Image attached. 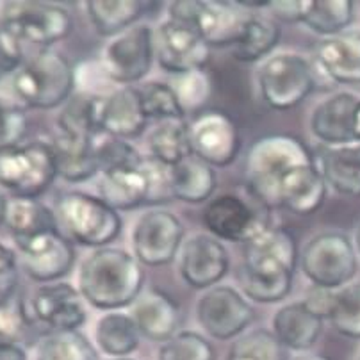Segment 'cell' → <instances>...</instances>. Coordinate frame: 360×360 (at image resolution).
Listing matches in <instances>:
<instances>
[{
	"label": "cell",
	"mask_w": 360,
	"mask_h": 360,
	"mask_svg": "<svg viewBox=\"0 0 360 360\" xmlns=\"http://www.w3.org/2000/svg\"><path fill=\"white\" fill-rule=\"evenodd\" d=\"M36 360H96L91 342L79 330L49 332L36 348Z\"/></svg>",
	"instance_id": "37"
},
{
	"label": "cell",
	"mask_w": 360,
	"mask_h": 360,
	"mask_svg": "<svg viewBox=\"0 0 360 360\" xmlns=\"http://www.w3.org/2000/svg\"><path fill=\"white\" fill-rule=\"evenodd\" d=\"M131 316L143 338L161 345L175 335L180 325L179 305L159 289L143 291L132 305Z\"/></svg>",
	"instance_id": "23"
},
{
	"label": "cell",
	"mask_w": 360,
	"mask_h": 360,
	"mask_svg": "<svg viewBox=\"0 0 360 360\" xmlns=\"http://www.w3.org/2000/svg\"><path fill=\"white\" fill-rule=\"evenodd\" d=\"M312 0H278V2H269L268 9L282 22L288 23H303Z\"/></svg>",
	"instance_id": "49"
},
{
	"label": "cell",
	"mask_w": 360,
	"mask_h": 360,
	"mask_svg": "<svg viewBox=\"0 0 360 360\" xmlns=\"http://www.w3.org/2000/svg\"><path fill=\"white\" fill-rule=\"evenodd\" d=\"M326 186L342 196H360V143L325 146L316 159Z\"/></svg>",
	"instance_id": "26"
},
{
	"label": "cell",
	"mask_w": 360,
	"mask_h": 360,
	"mask_svg": "<svg viewBox=\"0 0 360 360\" xmlns=\"http://www.w3.org/2000/svg\"><path fill=\"white\" fill-rule=\"evenodd\" d=\"M328 319L341 335L360 339V282L333 291Z\"/></svg>",
	"instance_id": "39"
},
{
	"label": "cell",
	"mask_w": 360,
	"mask_h": 360,
	"mask_svg": "<svg viewBox=\"0 0 360 360\" xmlns=\"http://www.w3.org/2000/svg\"><path fill=\"white\" fill-rule=\"evenodd\" d=\"M226 360H255V356H252L248 352H245V349L239 348V346L232 345Z\"/></svg>",
	"instance_id": "51"
},
{
	"label": "cell",
	"mask_w": 360,
	"mask_h": 360,
	"mask_svg": "<svg viewBox=\"0 0 360 360\" xmlns=\"http://www.w3.org/2000/svg\"><path fill=\"white\" fill-rule=\"evenodd\" d=\"M246 193L248 200L232 193L209 200L203 209L202 221L211 236L219 241L246 245L271 226L268 219V205L255 198L248 189Z\"/></svg>",
	"instance_id": "8"
},
{
	"label": "cell",
	"mask_w": 360,
	"mask_h": 360,
	"mask_svg": "<svg viewBox=\"0 0 360 360\" xmlns=\"http://www.w3.org/2000/svg\"><path fill=\"white\" fill-rule=\"evenodd\" d=\"M4 223L13 239L29 238L46 230L59 229L56 212L52 209L39 203L36 198H18V196L8 202Z\"/></svg>",
	"instance_id": "34"
},
{
	"label": "cell",
	"mask_w": 360,
	"mask_h": 360,
	"mask_svg": "<svg viewBox=\"0 0 360 360\" xmlns=\"http://www.w3.org/2000/svg\"><path fill=\"white\" fill-rule=\"evenodd\" d=\"M15 245L23 269L36 282L54 284L68 275L75 264V250L59 229L15 239Z\"/></svg>",
	"instance_id": "15"
},
{
	"label": "cell",
	"mask_w": 360,
	"mask_h": 360,
	"mask_svg": "<svg viewBox=\"0 0 360 360\" xmlns=\"http://www.w3.org/2000/svg\"><path fill=\"white\" fill-rule=\"evenodd\" d=\"M93 150H95L98 173H111L116 172V169L136 168L143 161L138 150L127 139L115 138V136L104 134V132H100L95 138Z\"/></svg>",
	"instance_id": "38"
},
{
	"label": "cell",
	"mask_w": 360,
	"mask_h": 360,
	"mask_svg": "<svg viewBox=\"0 0 360 360\" xmlns=\"http://www.w3.org/2000/svg\"><path fill=\"white\" fill-rule=\"evenodd\" d=\"M169 179L173 198L186 203L209 202L218 184L214 168L195 155L169 168Z\"/></svg>",
	"instance_id": "31"
},
{
	"label": "cell",
	"mask_w": 360,
	"mask_h": 360,
	"mask_svg": "<svg viewBox=\"0 0 360 360\" xmlns=\"http://www.w3.org/2000/svg\"><path fill=\"white\" fill-rule=\"evenodd\" d=\"M13 89L29 108H59L73 95L75 70L59 52L41 50L20 66L13 77Z\"/></svg>",
	"instance_id": "5"
},
{
	"label": "cell",
	"mask_w": 360,
	"mask_h": 360,
	"mask_svg": "<svg viewBox=\"0 0 360 360\" xmlns=\"http://www.w3.org/2000/svg\"><path fill=\"white\" fill-rule=\"evenodd\" d=\"M0 23L20 41L41 46L61 41L73 29L68 9L45 2H6Z\"/></svg>",
	"instance_id": "11"
},
{
	"label": "cell",
	"mask_w": 360,
	"mask_h": 360,
	"mask_svg": "<svg viewBox=\"0 0 360 360\" xmlns=\"http://www.w3.org/2000/svg\"><path fill=\"white\" fill-rule=\"evenodd\" d=\"M356 360H360V355H359V359H356Z\"/></svg>",
	"instance_id": "58"
},
{
	"label": "cell",
	"mask_w": 360,
	"mask_h": 360,
	"mask_svg": "<svg viewBox=\"0 0 360 360\" xmlns=\"http://www.w3.org/2000/svg\"><path fill=\"white\" fill-rule=\"evenodd\" d=\"M312 61L335 86L360 84V31L323 38L316 45Z\"/></svg>",
	"instance_id": "20"
},
{
	"label": "cell",
	"mask_w": 360,
	"mask_h": 360,
	"mask_svg": "<svg viewBox=\"0 0 360 360\" xmlns=\"http://www.w3.org/2000/svg\"><path fill=\"white\" fill-rule=\"evenodd\" d=\"M312 162L316 159L295 136L273 134L257 139L246 158V189L269 209H275L280 180L292 169Z\"/></svg>",
	"instance_id": "3"
},
{
	"label": "cell",
	"mask_w": 360,
	"mask_h": 360,
	"mask_svg": "<svg viewBox=\"0 0 360 360\" xmlns=\"http://www.w3.org/2000/svg\"><path fill=\"white\" fill-rule=\"evenodd\" d=\"M155 58L153 29L150 25H134L111 38L102 50L100 68L109 81L131 86L148 75Z\"/></svg>",
	"instance_id": "12"
},
{
	"label": "cell",
	"mask_w": 360,
	"mask_h": 360,
	"mask_svg": "<svg viewBox=\"0 0 360 360\" xmlns=\"http://www.w3.org/2000/svg\"><path fill=\"white\" fill-rule=\"evenodd\" d=\"M153 41L159 66L172 75L203 70L211 58V46L193 29L169 18L153 31Z\"/></svg>",
	"instance_id": "17"
},
{
	"label": "cell",
	"mask_w": 360,
	"mask_h": 360,
	"mask_svg": "<svg viewBox=\"0 0 360 360\" xmlns=\"http://www.w3.org/2000/svg\"><path fill=\"white\" fill-rule=\"evenodd\" d=\"M8 202L9 200H6L4 193L0 191V225L4 223L6 219V211H8Z\"/></svg>",
	"instance_id": "54"
},
{
	"label": "cell",
	"mask_w": 360,
	"mask_h": 360,
	"mask_svg": "<svg viewBox=\"0 0 360 360\" xmlns=\"http://www.w3.org/2000/svg\"><path fill=\"white\" fill-rule=\"evenodd\" d=\"M148 158L173 168L193 155L189 125L184 120H165L153 125L146 138Z\"/></svg>",
	"instance_id": "30"
},
{
	"label": "cell",
	"mask_w": 360,
	"mask_h": 360,
	"mask_svg": "<svg viewBox=\"0 0 360 360\" xmlns=\"http://www.w3.org/2000/svg\"><path fill=\"white\" fill-rule=\"evenodd\" d=\"M27 132V116L20 105L0 96V152L20 145Z\"/></svg>",
	"instance_id": "44"
},
{
	"label": "cell",
	"mask_w": 360,
	"mask_h": 360,
	"mask_svg": "<svg viewBox=\"0 0 360 360\" xmlns=\"http://www.w3.org/2000/svg\"><path fill=\"white\" fill-rule=\"evenodd\" d=\"M58 176L54 148L50 143L31 141L0 152V186L18 198H36Z\"/></svg>",
	"instance_id": "7"
},
{
	"label": "cell",
	"mask_w": 360,
	"mask_h": 360,
	"mask_svg": "<svg viewBox=\"0 0 360 360\" xmlns=\"http://www.w3.org/2000/svg\"><path fill=\"white\" fill-rule=\"evenodd\" d=\"M139 330L131 314L105 312L95 325V345L111 359H127L139 346Z\"/></svg>",
	"instance_id": "32"
},
{
	"label": "cell",
	"mask_w": 360,
	"mask_h": 360,
	"mask_svg": "<svg viewBox=\"0 0 360 360\" xmlns=\"http://www.w3.org/2000/svg\"><path fill=\"white\" fill-rule=\"evenodd\" d=\"M79 289L66 282L41 285L31 300L32 318L50 332L79 330L86 321V309Z\"/></svg>",
	"instance_id": "19"
},
{
	"label": "cell",
	"mask_w": 360,
	"mask_h": 360,
	"mask_svg": "<svg viewBox=\"0 0 360 360\" xmlns=\"http://www.w3.org/2000/svg\"><path fill=\"white\" fill-rule=\"evenodd\" d=\"M298 245L282 226H269L245 245L243 289L257 303H278L291 295Z\"/></svg>",
	"instance_id": "1"
},
{
	"label": "cell",
	"mask_w": 360,
	"mask_h": 360,
	"mask_svg": "<svg viewBox=\"0 0 360 360\" xmlns=\"http://www.w3.org/2000/svg\"><path fill=\"white\" fill-rule=\"evenodd\" d=\"M148 116L141 104L138 88L122 86L105 96L100 131L120 139L138 138L145 132Z\"/></svg>",
	"instance_id": "24"
},
{
	"label": "cell",
	"mask_w": 360,
	"mask_h": 360,
	"mask_svg": "<svg viewBox=\"0 0 360 360\" xmlns=\"http://www.w3.org/2000/svg\"><path fill=\"white\" fill-rule=\"evenodd\" d=\"M356 250H359V253H360V226H359V230H356Z\"/></svg>",
	"instance_id": "55"
},
{
	"label": "cell",
	"mask_w": 360,
	"mask_h": 360,
	"mask_svg": "<svg viewBox=\"0 0 360 360\" xmlns=\"http://www.w3.org/2000/svg\"><path fill=\"white\" fill-rule=\"evenodd\" d=\"M353 138H355V143H360V100L353 115Z\"/></svg>",
	"instance_id": "52"
},
{
	"label": "cell",
	"mask_w": 360,
	"mask_h": 360,
	"mask_svg": "<svg viewBox=\"0 0 360 360\" xmlns=\"http://www.w3.org/2000/svg\"><path fill=\"white\" fill-rule=\"evenodd\" d=\"M111 360H134V359H129V356H127V359H111Z\"/></svg>",
	"instance_id": "56"
},
{
	"label": "cell",
	"mask_w": 360,
	"mask_h": 360,
	"mask_svg": "<svg viewBox=\"0 0 360 360\" xmlns=\"http://www.w3.org/2000/svg\"><path fill=\"white\" fill-rule=\"evenodd\" d=\"M141 104L148 120H184L186 112L168 82L150 81L138 88Z\"/></svg>",
	"instance_id": "40"
},
{
	"label": "cell",
	"mask_w": 360,
	"mask_h": 360,
	"mask_svg": "<svg viewBox=\"0 0 360 360\" xmlns=\"http://www.w3.org/2000/svg\"><path fill=\"white\" fill-rule=\"evenodd\" d=\"M148 176L141 165L136 168L102 173L98 180V198L115 211H132L148 203Z\"/></svg>",
	"instance_id": "27"
},
{
	"label": "cell",
	"mask_w": 360,
	"mask_h": 360,
	"mask_svg": "<svg viewBox=\"0 0 360 360\" xmlns=\"http://www.w3.org/2000/svg\"><path fill=\"white\" fill-rule=\"evenodd\" d=\"M229 268V252L214 236H193L180 248L179 269L189 288L207 291L219 285Z\"/></svg>",
	"instance_id": "18"
},
{
	"label": "cell",
	"mask_w": 360,
	"mask_h": 360,
	"mask_svg": "<svg viewBox=\"0 0 360 360\" xmlns=\"http://www.w3.org/2000/svg\"><path fill=\"white\" fill-rule=\"evenodd\" d=\"M193 155L212 168H225L238 159L241 150L238 125L221 111L202 112L189 125Z\"/></svg>",
	"instance_id": "16"
},
{
	"label": "cell",
	"mask_w": 360,
	"mask_h": 360,
	"mask_svg": "<svg viewBox=\"0 0 360 360\" xmlns=\"http://www.w3.org/2000/svg\"><path fill=\"white\" fill-rule=\"evenodd\" d=\"M0 15H2V6H0Z\"/></svg>",
	"instance_id": "57"
},
{
	"label": "cell",
	"mask_w": 360,
	"mask_h": 360,
	"mask_svg": "<svg viewBox=\"0 0 360 360\" xmlns=\"http://www.w3.org/2000/svg\"><path fill=\"white\" fill-rule=\"evenodd\" d=\"M326 189L328 186L316 162L300 166L280 180L276 189V207L298 216L314 214L325 203Z\"/></svg>",
	"instance_id": "21"
},
{
	"label": "cell",
	"mask_w": 360,
	"mask_h": 360,
	"mask_svg": "<svg viewBox=\"0 0 360 360\" xmlns=\"http://www.w3.org/2000/svg\"><path fill=\"white\" fill-rule=\"evenodd\" d=\"M359 100L353 93H335L323 100L312 111L311 131L325 146H341L355 143L353 115Z\"/></svg>",
	"instance_id": "22"
},
{
	"label": "cell",
	"mask_w": 360,
	"mask_h": 360,
	"mask_svg": "<svg viewBox=\"0 0 360 360\" xmlns=\"http://www.w3.org/2000/svg\"><path fill=\"white\" fill-rule=\"evenodd\" d=\"M271 326L275 338L285 349L305 353L321 335L323 319L305 302H295L280 307L273 316Z\"/></svg>",
	"instance_id": "25"
},
{
	"label": "cell",
	"mask_w": 360,
	"mask_h": 360,
	"mask_svg": "<svg viewBox=\"0 0 360 360\" xmlns=\"http://www.w3.org/2000/svg\"><path fill=\"white\" fill-rule=\"evenodd\" d=\"M291 360H332V359L325 355H319V353H300V355H296L295 359Z\"/></svg>",
	"instance_id": "53"
},
{
	"label": "cell",
	"mask_w": 360,
	"mask_h": 360,
	"mask_svg": "<svg viewBox=\"0 0 360 360\" xmlns=\"http://www.w3.org/2000/svg\"><path fill=\"white\" fill-rule=\"evenodd\" d=\"M56 219L63 234L91 248H105L122 232V216L98 196L82 191L65 193L56 202Z\"/></svg>",
	"instance_id": "4"
},
{
	"label": "cell",
	"mask_w": 360,
	"mask_h": 360,
	"mask_svg": "<svg viewBox=\"0 0 360 360\" xmlns=\"http://www.w3.org/2000/svg\"><path fill=\"white\" fill-rule=\"evenodd\" d=\"M234 345L255 356V360H288L285 348L269 330H253L239 338Z\"/></svg>",
	"instance_id": "45"
},
{
	"label": "cell",
	"mask_w": 360,
	"mask_h": 360,
	"mask_svg": "<svg viewBox=\"0 0 360 360\" xmlns=\"http://www.w3.org/2000/svg\"><path fill=\"white\" fill-rule=\"evenodd\" d=\"M145 273L134 255L125 250L98 248L79 268V292L100 311H120L143 292Z\"/></svg>",
	"instance_id": "2"
},
{
	"label": "cell",
	"mask_w": 360,
	"mask_h": 360,
	"mask_svg": "<svg viewBox=\"0 0 360 360\" xmlns=\"http://www.w3.org/2000/svg\"><path fill=\"white\" fill-rule=\"evenodd\" d=\"M32 326L27 309L16 295L8 302L0 303V342H20L25 339Z\"/></svg>",
	"instance_id": "43"
},
{
	"label": "cell",
	"mask_w": 360,
	"mask_h": 360,
	"mask_svg": "<svg viewBox=\"0 0 360 360\" xmlns=\"http://www.w3.org/2000/svg\"><path fill=\"white\" fill-rule=\"evenodd\" d=\"M353 15L355 4L352 0H312L303 23L316 34L330 38L345 32L353 22Z\"/></svg>",
	"instance_id": "36"
},
{
	"label": "cell",
	"mask_w": 360,
	"mask_h": 360,
	"mask_svg": "<svg viewBox=\"0 0 360 360\" xmlns=\"http://www.w3.org/2000/svg\"><path fill=\"white\" fill-rule=\"evenodd\" d=\"M0 360H27V353L15 342H0Z\"/></svg>",
	"instance_id": "50"
},
{
	"label": "cell",
	"mask_w": 360,
	"mask_h": 360,
	"mask_svg": "<svg viewBox=\"0 0 360 360\" xmlns=\"http://www.w3.org/2000/svg\"><path fill=\"white\" fill-rule=\"evenodd\" d=\"M105 96L96 93L79 91L73 93L66 104L63 105L58 116L59 134L72 136V138L95 139L100 134V122H102V109H104Z\"/></svg>",
	"instance_id": "28"
},
{
	"label": "cell",
	"mask_w": 360,
	"mask_h": 360,
	"mask_svg": "<svg viewBox=\"0 0 360 360\" xmlns=\"http://www.w3.org/2000/svg\"><path fill=\"white\" fill-rule=\"evenodd\" d=\"M169 20L193 29L209 46H234L241 38L246 16L236 11L234 2L176 0L168 8Z\"/></svg>",
	"instance_id": "10"
},
{
	"label": "cell",
	"mask_w": 360,
	"mask_h": 360,
	"mask_svg": "<svg viewBox=\"0 0 360 360\" xmlns=\"http://www.w3.org/2000/svg\"><path fill=\"white\" fill-rule=\"evenodd\" d=\"M18 288V266L13 250L0 243V303L16 295Z\"/></svg>",
	"instance_id": "48"
},
{
	"label": "cell",
	"mask_w": 360,
	"mask_h": 360,
	"mask_svg": "<svg viewBox=\"0 0 360 360\" xmlns=\"http://www.w3.org/2000/svg\"><path fill=\"white\" fill-rule=\"evenodd\" d=\"M196 319L207 335L229 341L248 328L253 321V309L238 289L214 285L198 298Z\"/></svg>",
	"instance_id": "14"
},
{
	"label": "cell",
	"mask_w": 360,
	"mask_h": 360,
	"mask_svg": "<svg viewBox=\"0 0 360 360\" xmlns=\"http://www.w3.org/2000/svg\"><path fill=\"white\" fill-rule=\"evenodd\" d=\"M93 141L95 139L72 138V136L58 132L50 145L54 148L58 175L61 179L72 184H79V182L93 179L98 173Z\"/></svg>",
	"instance_id": "29"
},
{
	"label": "cell",
	"mask_w": 360,
	"mask_h": 360,
	"mask_svg": "<svg viewBox=\"0 0 360 360\" xmlns=\"http://www.w3.org/2000/svg\"><path fill=\"white\" fill-rule=\"evenodd\" d=\"M143 168H145L146 176H148V186H150L148 203L150 205H158V203L173 200L172 179H169L168 166H165V165H161V162L146 158V159H143Z\"/></svg>",
	"instance_id": "46"
},
{
	"label": "cell",
	"mask_w": 360,
	"mask_h": 360,
	"mask_svg": "<svg viewBox=\"0 0 360 360\" xmlns=\"http://www.w3.org/2000/svg\"><path fill=\"white\" fill-rule=\"evenodd\" d=\"M184 225L166 209H152L139 216L132 230V248L139 264L166 266L182 248Z\"/></svg>",
	"instance_id": "13"
},
{
	"label": "cell",
	"mask_w": 360,
	"mask_h": 360,
	"mask_svg": "<svg viewBox=\"0 0 360 360\" xmlns=\"http://www.w3.org/2000/svg\"><path fill=\"white\" fill-rule=\"evenodd\" d=\"M168 84L175 91L184 112L202 108L212 93L211 77L205 70H193V72L173 75Z\"/></svg>",
	"instance_id": "42"
},
{
	"label": "cell",
	"mask_w": 360,
	"mask_h": 360,
	"mask_svg": "<svg viewBox=\"0 0 360 360\" xmlns=\"http://www.w3.org/2000/svg\"><path fill=\"white\" fill-rule=\"evenodd\" d=\"M159 360H216V352L200 333L184 330L162 342L158 352Z\"/></svg>",
	"instance_id": "41"
},
{
	"label": "cell",
	"mask_w": 360,
	"mask_h": 360,
	"mask_svg": "<svg viewBox=\"0 0 360 360\" xmlns=\"http://www.w3.org/2000/svg\"><path fill=\"white\" fill-rule=\"evenodd\" d=\"M257 81L262 102L275 111L296 108L316 89L312 61L295 52H280L264 59Z\"/></svg>",
	"instance_id": "6"
},
{
	"label": "cell",
	"mask_w": 360,
	"mask_h": 360,
	"mask_svg": "<svg viewBox=\"0 0 360 360\" xmlns=\"http://www.w3.org/2000/svg\"><path fill=\"white\" fill-rule=\"evenodd\" d=\"M22 58V41L0 23V81L18 72Z\"/></svg>",
	"instance_id": "47"
},
{
	"label": "cell",
	"mask_w": 360,
	"mask_h": 360,
	"mask_svg": "<svg viewBox=\"0 0 360 360\" xmlns=\"http://www.w3.org/2000/svg\"><path fill=\"white\" fill-rule=\"evenodd\" d=\"M84 4L95 31L111 38L134 27L143 13V2L138 0H88Z\"/></svg>",
	"instance_id": "33"
},
{
	"label": "cell",
	"mask_w": 360,
	"mask_h": 360,
	"mask_svg": "<svg viewBox=\"0 0 360 360\" xmlns=\"http://www.w3.org/2000/svg\"><path fill=\"white\" fill-rule=\"evenodd\" d=\"M302 269L314 288L330 291L346 288L359 269L355 246L341 232H323L307 243Z\"/></svg>",
	"instance_id": "9"
},
{
	"label": "cell",
	"mask_w": 360,
	"mask_h": 360,
	"mask_svg": "<svg viewBox=\"0 0 360 360\" xmlns=\"http://www.w3.org/2000/svg\"><path fill=\"white\" fill-rule=\"evenodd\" d=\"M278 41L280 27L275 20L252 16L246 18L241 38L232 46V56L241 63L261 61L278 45Z\"/></svg>",
	"instance_id": "35"
}]
</instances>
